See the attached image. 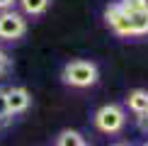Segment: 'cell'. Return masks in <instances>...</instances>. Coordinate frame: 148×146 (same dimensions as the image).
<instances>
[{
  "mask_svg": "<svg viewBox=\"0 0 148 146\" xmlns=\"http://www.w3.org/2000/svg\"><path fill=\"white\" fill-rule=\"evenodd\" d=\"M15 5H17V0H0V12H5V10H15Z\"/></svg>",
  "mask_w": 148,
  "mask_h": 146,
  "instance_id": "13",
  "label": "cell"
},
{
  "mask_svg": "<svg viewBox=\"0 0 148 146\" xmlns=\"http://www.w3.org/2000/svg\"><path fill=\"white\" fill-rule=\"evenodd\" d=\"M114 146H129V144H114Z\"/></svg>",
  "mask_w": 148,
  "mask_h": 146,
  "instance_id": "15",
  "label": "cell"
},
{
  "mask_svg": "<svg viewBox=\"0 0 148 146\" xmlns=\"http://www.w3.org/2000/svg\"><path fill=\"white\" fill-rule=\"evenodd\" d=\"M0 127H3V119H0Z\"/></svg>",
  "mask_w": 148,
  "mask_h": 146,
  "instance_id": "16",
  "label": "cell"
},
{
  "mask_svg": "<svg viewBox=\"0 0 148 146\" xmlns=\"http://www.w3.org/2000/svg\"><path fill=\"white\" fill-rule=\"evenodd\" d=\"M136 117H138V127H141L143 132H148V112H146V114H136Z\"/></svg>",
  "mask_w": 148,
  "mask_h": 146,
  "instance_id": "14",
  "label": "cell"
},
{
  "mask_svg": "<svg viewBox=\"0 0 148 146\" xmlns=\"http://www.w3.org/2000/svg\"><path fill=\"white\" fill-rule=\"evenodd\" d=\"M85 146H88V144H85Z\"/></svg>",
  "mask_w": 148,
  "mask_h": 146,
  "instance_id": "18",
  "label": "cell"
},
{
  "mask_svg": "<svg viewBox=\"0 0 148 146\" xmlns=\"http://www.w3.org/2000/svg\"><path fill=\"white\" fill-rule=\"evenodd\" d=\"M3 93H5V102H8V112L12 117L27 112L29 105H32V95L22 85H8V88H3Z\"/></svg>",
  "mask_w": 148,
  "mask_h": 146,
  "instance_id": "4",
  "label": "cell"
},
{
  "mask_svg": "<svg viewBox=\"0 0 148 146\" xmlns=\"http://www.w3.org/2000/svg\"><path fill=\"white\" fill-rule=\"evenodd\" d=\"M104 20H107V24H109V27H112L119 36H134L129 15L121 10L119 3H109V5H107V10H104Z\"/></svg>",
  "mask_w": 148,
  "mask_h": 146,
  "instance_id": "5",
  "label": "cell"
},
{
  "mask_svg": "<svg viewBox=\"0 0 148 146\" xmlns=\"http://www.w3.org/2000/svg\"><path fill=\"white\" fill-rule=\"evenodd\" d=\"M61 78H63V83L71 85V88H90V85L97 83L100 71H97V66L92 63V61L75 59V61H71V63L63 66Z\"/></svg>",
  "mask_w": 148,
  "mask_h": 146,
  "instance_id": "1",
  "label": "cell"
},
{
  "mask_svg": "<svg viewBox=\"0 0 148 146\" xmlns=\"http://www.w3.org/2000/svg\"><path fill=\"white\" fill-rule=\"evenodd\" d=\"M17 5H20L24 17H39L49 10L51 0H17Z\"/></svg>",
  "mask_w": 148,
  "mask_h": 146,
  "instance_id": "7",
  "label": "cell"
},
{
  "mask_svg": "<svg viewBox=\"0 0 148 146\" xmlns=\"http://www.w3.org/2000/svg\"><path fill=\"white\" fill-rule=\"evenodd\" d=\"M143 146H148V141H146V144H143Z\"/></svg>",
  "mask_w": 148,
  "mask_h": 146,
  "instance_id": "17",
  "label": "cell"
},
{
  "mask_svg": "<svg viewBox=\"0 0 148 146\" xmlns=\"http://www.w3.org/2000/svg\"><path fill=\"white\" fill-rule=\"evenodd\" d=\"M129 22H131V32L134 36H143L148 34V8L138 10V12H126Z\"/></svg>",
  "mask_w": 148,
  "mask_h": 146,
  "instance_id": "8",
  "label": "cell"
},
{
  "mask_svg": "<svg viewBox=\"0 0 148 146\" xmlns=\"http://www.w3.org/2000/svg\"><path fill=\"white\" fill-rule=\"evenodd\" d=\"M119 5L124 12H138V10L148 8V0H119Z\"/></svg>",
  "mask_w": 148,
  "mask_h": 146,
  "instance_id": "10",
  "label": "cell"
},
{
  "mask_svg": "<svg viewBox=\"0 0 148 146\" xmlns=\"http://www.w3.org/2000/svg\"><path fill=\"white\" fill-rule=\"evenodd\" d=\"M27 34V17L17 10L0 12V39L3 41H17Z\"/></svg>",
  "mask_w": 148,
  "mask_h": 146,
  "instance_id": "2",
  "label": "cell"
},
{
  "mask_svg": "<svg viewBox=\"0 0 148 146\" xmlns=\"http://www.w3.org/2000/svg\"><path fill=\"white\" fill-rule=\"evenodd\" d=\"M56 146H85V139L80 132H73V129H66L58 134L56 139Z\"/></svg>",
  "mask_w": 148,
  "mask_h": 146,
  "instance_id": "9",
  "label": "cell"
},
{
  "mask_svg": "<svg viewBox=\"0 0 148 146\" xmlns=\"http://www.w3.org/2000/svg\"><path fill=\"white\" fill-rule=\"evenodd\" d=\"M126 105L134 114H146L148 112V90H131L126 97Z\"/></svg>",
  "mask_w": 148,
  "mask_h": 146,
  "instance_id": "6",
  "label": "cell"
},
{
  "mask_svg": "<svg viewBox=\"0 0 148 146\" xmlns=\"http://www.w3.org/2000/svg\"><path fill=\"white\" fill-rule=\"evenodd\" d=\"M0 119H3V122L12 119V114L8 112V102H5V93H3V88H0Z\"/></svg>",
  "mask_w": 148,
  "mask_h": 146,
  "instance_id": "12",
  "label": "cell"
},
{
  "mask_svg": "<svg viewBox=\"0 0 148 146\" xmlns=\"http://www.w3.org/2000/svg\"><path fill=\"white\" fill-rule=\"evenodd\" d=\"M10 68H12V59L8 56V51H3V49H0V78L8 76Z\"/></svg>",
  "mask_w": 148,
  "mask_h": 146,
  "instance_id": "11",
  "label": "cell"
},
{
  "mask_svg": "<svg viewBox=\"0 0 148 146\" xmlns=\"http://www.w3.org/2000/svg\"><path fill=\"white\" fill-rule=\"evenodd\" d=\"M126 124V114L119 105H102L95 112V127L104 134H116Z\"/></svg>",
  "mask_w": 148,
  "mask_h": 146,
  "instance_id": "3",
  "label": "cell"
}]
</instances>
